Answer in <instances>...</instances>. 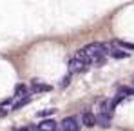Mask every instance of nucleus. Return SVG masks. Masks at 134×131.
Segmentation results:
<instances>
[{"instance_id":"obj_14","label":"nucleus","mask_w":134,"mask_h":131,"mask_svg":"<svg viewBox=\"0 0 134 131\" xmlns=\"http://www.w3.org/2000/svg\"><path fill=\"white\" fill-rule=\"evenodd\" d=\"M69 82H71V75H65L62 80H60V87H65V86H69Z\"/></svg>"},{"instance_id":"obj_5","label":"nucleus","mask_w":134,"mask_h":131,"mask_svg":"<svg viewBox=\"0 0 134 131\" xmlns=\"http://www.w3.org/2000/svg\"><path fill=\"white\" fill-rule=\"evenodd\" d=\"M80 120H82V126H85V128H94L96 126V115L92 111H89V109H85L82 113Z\"/></svg>"},{"instance_id":"obj_16","label":"nucleus","mask_w":134,"mask_h":131,"mask_svg":"<svg viewBox=\"0 0 134 131\" xmlns=\"http://www.w3.org/2000/svg\"><path fill=\"white\" fill-rule=\"evenodd\" d=\"M4 115H5V111H4V109L0 108V117H4Z\"/></svg>"},{"instance_id":"obj_3","label":"nucleus","mask_w":134,"mask_h":131,"mask_svg":"<svg viewBox=\"0 0 134 131\" xmlns=\"http://www.w3.org/2000/svg\"><path fill=\"white\" fill-rule=\"evenodd\" d=\"M80 128H82V120L78 117H65L60 122L58 131H80Z\"/></svg>"},{"instance_id":"obj_7","label":"nucleus","mask_w":134,"mask_h":131,"mask_svg":"<svg viewBox=\"0 0 134 131\" xmlns=\"http://www.w3.org/2000/svg\"><path fill=\"white\" fill-rule=\"evenodd\" d=\"M44 91H51V86L44 84L40 78H33L31 80V93H44Z\"/></svg>"},{"instance_id":"obj_10","label":"nucleus","mask_w":134,"mask_h":131,"mask_svg":"<svg viewBox=\"0 0 134 131\" xmlns=\"http://www.w3.org/2000/svg\"><path fill=\"white\" fill-rule=\"evenodd\" d=\"M111 55L112 58H127L129 57V51H125V49H120V47H111Z\"/></svg>"},{"instance_id":"obj_12","label":"nucleus","mask_w":134,"mask_h":131,"mask_svg":"<svg viewBox=\"0 0 134 131\" xmlns=\"http://www.w3.org/2000/svg\"><path fill=\"white\" fill-rule=\"evenodd\" d=\"M53 113H56V109L51 108V109H42L40 113H38V117H49V115H53Z\"/></svg>"},{"instance_id":"obj_6","label":"nucleus","mask_w":134,"mask_h":131,"mask_svg":"<svg viewBox=\"0 0 134 131\" xmlns=\"http://www.w3.org/2000/svg\"><path fill=\"white\" fill-rule=\"evenodd\" d=\"M60 129V122L53 120V118H45L38 124V131H58Z\"/></svg>"},{"instance_id":"obj_2","label":"nucleus","mask_w":134,"mask_h":131,"mask_svg":"<svg viewBox=\"0 0 134 131\" xmlns=\"http://www.w3.org/2000/svg\"><path fill=\"white\" fill-rule=\"evenodd\" d=\"M91 66L92 64H91L89 58H87V55L80 49V51L69 60V75H71V73H83V71L89 69Z\"/></svg>"},{"instance_id":"obj_15","label":"nucleus","mask_w":134,"mask_h":131,"mask_svg":"<svg viewBox=\"0 0 134 131\" xmlns=\"http://www.w3.org/2000/svg\"><path fill=\"white\" fill-rule=\"evenodd\" d=\"M18 131H38V126L36 124H33V126H25V128H22V129Z\"/></svg>"},{"instance_id":"obj_8","label":"nucleus","mask_w":134,"mask_h":131,"mask_svg":"<svg viewBox=\"0 0 134 131\" xmlns=\"http://www.w3.org/2000/svg\"><path fill=\"white\" fill-rule=\"evenodd\" d=\"M111 122H112L111 115H100V113H96V126L107 129V128H111Z\"/></svg>"},{"instance_id":"obj_1","label":"nucleus","mask_w":134,"mask_h":131,"mask_svg":"<svg viewBox=\"0 0 134 131\" xmlns=\"http://www.w3.org/2000/svg\"><path fill=\"white\" fill-rule=\"evenodd\" d=\"M82 51L87 55V58L91 60L92 66H102V64H105L107 55L111 53V46L103 42H92L89 46H85V47H82Z\"/></svg>"},{"instance_id":"obj_9","label":"nucleus","mask_w":134,"mask_h":131,"mask_svg":"<svg viewBox=\"0 0 134 131\" xmlns=\"http://www.w3.org/2000/svg\"><path fill=\"white\" fill-rule=\"evenodd\" d=\"M13 97H15V98L29 97V93H27V86H25V84H16V86H15V93H13Z\"/></svg>"},{"instance_id":"obj_4","label":"nucleus","mask_w":134,"mask_h":131,"mask_svg":"<svg viewBox=\"0 0 134 131\" xmlns=\"http://www.w3.org/2000/svg\"><path fill=\"white\" fill-rule=\"evenodd\" d=\"M114 109H116V104L112 102V98H103V100H100V104H98V113H100V115H111L112 117Z\"/></svg>"},{"instance_id":"obj_11","label":"nucleus","mask_w":134,"mask_h":131,"mask_svg":"<svg viewBox=\"0 0 134 131\" xmlns=\"http://www.w3.org/2000/svg\"><path fill=\"white\" fill-rule=\"evenodd\" d=\"M29 102H31V95H29V97H24V98H18L11 109H13V111H15V109H20V108H24V106H27Z\"/></svg>"},{"instance_id":"obj_17","label":"nucleus","mask_w":134,"mask_h":131,"mask_svg":"<svg viewBox=\"0 0 134 131\" xmlns=\"http://www.w3.org/2000/svg\"><path fill=\"white\" fill-rule=\"evenodd\" d=\"M132 84H134V78H132Z\"/></svg>"},{"instance_id":"obj_13","label":"nucleus","mask_w":134,"mask_h":131,"mask_svg":"<svg viewBox=\"0 0 134 131\" xmlns=\"http://www.w3.org/2000/svg\"><path fill=\"white\" fill-rule=\"evenodd\" d=\"M118 46H121L123 49H134V44L132 42H123V40H120V42H118Z\"/></svg>"}]
</instances>
